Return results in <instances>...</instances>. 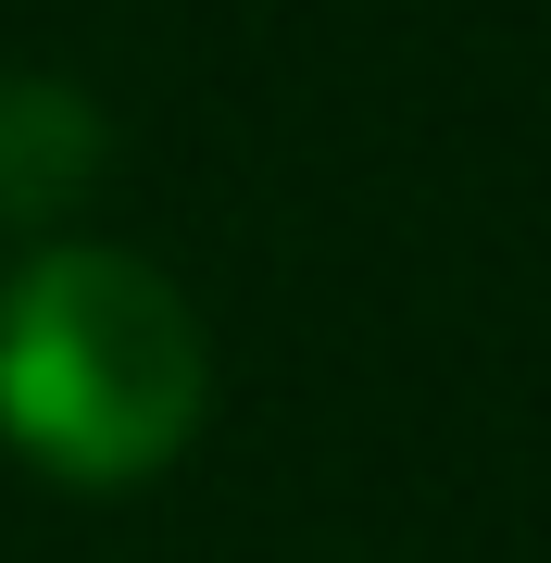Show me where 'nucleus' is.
<instances>
[{
    "mask_svg": "<svg viewBox=\"0 0 551 563\" xmlns=\"http://www.w3.org/2000/svg\"><path fill=\"white\" fill-rule=\"evenodd\" d=\"M213 339L164 263L38 239L0 276V439L63 488H139L201 439Z\"/></svg>",
    "mask_w": 551,
    "mask_h": 563,
    "instance_id": "f257e3e1",
    "label": "nucleus"
},
{
    "mask_svg": "<svg viewBox=\"0 0 551 563\" xmlns=\"http://www.w3.org/2000/svg\"><path fill=\"white\" fill-rule=\"evenodd\" d=\"M113 163V125L88 88L63 76H0V225H76V201L101 188Z\"/></svg>",
    "mask_w": 551,
    "mask_h": 563,
    "instance_id": "f03ea898",
    "label": "nucleus"
}]
</instances>
